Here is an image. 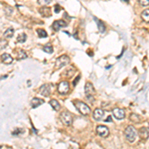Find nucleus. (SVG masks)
Returning a JSON list of instances; mask_svg holds the SVG:
<instances>
[{
	"instance_id": "nucleus-1",
	"label": "nucleus",
	"mask_w": 149,
	"mask_h": 149,
	"mask_svg": "<svg viewBox=\"0 0 149 149\" xmlns=\"http://www.w3.org/2000/svg\"><path fill=\"white\" fill-rule=\"evenodd\" d=\"M74 107H77V109H78L81 114L88 115V114H90V113H91V109H90V107H88V104H86L85 102H80V100H77V102H74Z\"/></svg>"
},
{
	"instance_id": "nucleus-2",
	"label": "nucleus",
	"mask_w": 149,
	"mask_h": 149,
	"mask_svg": "<svg viewBox=\"0 0 149 149\" xmlns=\"http://www.w3.org/2000/svg\"><path fill=\"white\" fill-rule=\"evenodd\" d=\"M124 135H125L126 139L129 141V142H133V141L135 140V138H136L135 128H134L133 126H131V125L127 126L126 129L124 130Z\"/></svg>"
},
{
	"instance_id": "nucleus-3",
	"label": "nucleus",
	"mask_w": 149,
	"mask_h": 149,
	"mask_svg": "<svg viewBox=\"0 0 149 149\" xmlns=\"http://www.w3.org/2000/svg\"><path fill=\"white\" fill-rule=\"evenodd\" d=\"M60 118H61L62 122L67 126H70L72 124V122H73V116H72V114L68 111L62 112L61 115H60Z\"/></svg>"
},
{
	"instance_id": "nucleus-4",
	"label": "nucleus",
	"mask_w": 149,
	"mask_h": 149,
	"mask_svg": "<svg viewBox=\"0 0 149 149\" xmlns=\"http://www.w3.org/2000/svg\"><path fill=\"white\" fill-rule=\"evenodd\" d=\"M69 62H70V58L68 56H66V55H63V56L59 57L56 60V68L57 69L62 68V67L68 65Z\"/></svg>"
},
{
	"instance_id": "nucleus-5",
	"label": "nucleus",
	"mask_w": 149,
	"mask_h": 149,
	"mask_svg": "<svg viewBox=\"0 0 149 149\" xmlns=\"http://www.w3.org/2000/svg\"><path fill=\"white\" fill-rule=\"evenodd\" d=\"M70 90V85L67 81H63L58 85V92H59L61 95H65L69 92Z\"/></svg>"
},
{
	"instance_id": "nucleus-6",
	"label": "nucleus",
	"mask_w": 149,
	"mask_h": 149,
	"mask_svg": "<svg viewBox=\"0 0 149 149\" xmlns=\"http://www.w3.org/2000/svg\"><path fill=\"white\" fill-rule=\"evenodd\" d=\"M52 88H53V85L51 84H46V85L42 86H41V95H45V97H48V95H50V93L52 92Z\"/></svg>"
},
{
	"instance_id": "nucleus-7",
	"label": "nucleus",
	"mask_w": 149,
	"mask_h": 149,
	"mask_svg": "<svg viewBox=\"0 0 149 149\" xmlns=\"http://www.w3.org/2000/svg\"><path fill=\"white\" fill-rule=\"evenodd\" d=\"M97 133L100 136H102V137H107V136L109 135V128H107V126L98 125L97 127Z\"/></svg>"
},
{
	"instance_id": "nucleus-8",
	"label": "nucleus",
	"mask_w": 149,
	"mask_h": 149,
	"mask_svg": "<svg viewBox=\"0 0 149 149\" xmlns=\"http://www.w3.org/2000/svg\"><path fill=\"white\" fill-rule=\"evenodd\" d=\"M66 26H67V23L65 22L64 20H57L53 23L52 28H53V30H55V31H59L61 28L66 27Z\"/></svg>"
},
{
	"instance_id": "nucleus-9",
	"label": "nucleus",
	"mask_w": 149,
	"mask_h": 149,
	"mask_svg": "<svg viewBox=\"0 0 149 149\" xmlns=\"http://www.w3.org/2000/svg\"><path fill=\"white\" fill-rule=\"evenodd\" d=\"M112 112H113L114 117L117 119H122V118H124V116H125L124 110L121 109H118V107H117V109H114L112 110Z\"/></svg>"
},
{
	"instance_id": "nucleus-10",
	"label": "nucleus",
	"mask_w": 149,
	"mask_h": 149,
	"mask_svg": "<svg viewBox=\"0 0 149 149\" xmlns=\"http://www.w3.org/2000/svg\"><path fill=\"white\" fill-rule=\"evenodd\" d=\"M85 93L86 97H90V95H93L95 93V88H93V86L91 83H86V86H85Z\"/></svg>"
},
{
	"instance_id": "nucleus-11",
	"label": "nucleus",
	"mask_w": 149,
	"mask_h": 149,
	"mask_svg": "<svg viewBox=\"0 0 149 149\" xmlns=\"http://www.w3.org/2000/svg\"><path fill=\"white\" fill-rule=\"evenodd\" d=\"M93 115V118H95V120H102L103 118V115H104V111L100 109H95Z\"/></svg>"
},
{
	"instance_id": "nucleus-12",
	"label": "nucleus",
	"mask_w": 149,
	"mask_h": 149,
	"mask_svg": "<svg viewBox=\"0 0 149 149\" xmlns=\"http://www.w3.org/2000/svg\"><path fill=\"white\" fill-rule=\"evenodd\" d=\"M43 103H44V100H42V98H39V97H34L32 100H31V104H32L33 109L40 107V105L43 104Z\"/></svg>"
},
{
	"instance_id": "nucleus-13",
	"label": "nucleus",
	"mask_w": 149,
	"mask_h": 149,
	"mask_svg": "<svg viewBox=\"0 0 149 149\" xmlns=\"http://www.w3.org/2000/svg\"><path fill=\"white\" fill-rule=\"evenodd\" d=\"M1 61L4 64H11L13 62V58H12L9 54H2L1 56Z\"/></svg>"
},
{
	"instance_id": "nucleus-14",
	"label": "nucleus",
	"mask_w": 149,
	"mask_h": 149,
	"mask_svg": "<svg viewBox=\"0 0 149 149\" xmlns=\"http://www.w3.org/2000/svg\"><path fill=\"white\" fill-rule=\"evenodd\" d=\"M139 136L142 139H147L149 136V130L146 127H141L139 130Z\"/></svg>"
},
{
	"instance_id": "nucleus-15",
	"label": "nucleus",
	"mask_w": 149,
	"mask_h": 149,
	"mask_svg": "<svg viewBox=\"0 0 149 149\" xmlns=\"http://www.w3.org/2000/svg\"><path fill=\"white\" fill-rule=\"evenodd\" d=\"M50 104H51V107L54 109L55 110H60V107H61V105H60V103H59V102L58 100H50Z\"/></svg>"
},
{
	"instance_id": "nucleus-16",
	"label": "nucleus",
	"mask_w": 149,
	"mask_h": 149,
	"mask_svg": "<svg viewBox=\"0 0 149 149\" xmlns=\"http://www.w3.org/2000/svg\"><path fill=\"white\" fill-rule=\"evenodd\" d=\"M14 35V29L13 28H8L7 30L4 32V37L7 38V39H10V38L13 37Z\"/></svg>"
},
{
	"instance_id": "nucleus-17",
	"label": "nucleus",
	"mask_w": 149,
	"mask_h": 149,
	"mask_svg": "<svg viewBox=\"0 0 149 149\" xmlns=\"http://www.w3.org/2000/svg\"><path fill=\"white\" fill-rule=\"evenodd\" d=\"M40 13L44 16H50L51 14V8H48V7H42L40 9Z\"/></svg>"
},
{
	"instance_id": "nucleus-18",
	"label": "nucleus",
	"mask_w": 149,
	"mask_h": 149,
	"mask_svg": "<svg viewBox=\"0 0 149 149\" xmlns=\"http://www.w3.org/2000/svg\"><path fill=\"white\" fill-rule=\"evenodd\" d=\"M141 17L145 22H149V9H146L141 13Z\"/></svg>"
},
{
	"instance_id": "nucleus-19",
	"label": "nucleus",
	"mask_w": 149,
	"mask_h": 149,
	"mask_svg": "<svg viewBox=\"0 0 149 149\" xmlns=\"http://www.w3.org/2000/svg\"><path fill=\"white\" fill-rule=\"evenodd\" d=\"M37 33H38V36H39L40 38H46V37H47L46 31L43 30V29H38V30H37Z\"/></svg>"
},
{
	"instance_id": "nucleus-20",
	"label": "nucleus",
	"mask_w": 149,
	"mask_h": 149,
	"mask_svg": "<svg viewBox=\"0 0 149 149\" xmlns=\"http://www.w3.org/2000/svg\"><path fill=\"white\" fill-rule=\"evenodd\" d=\"M26 58H27V54H26L24 51H22V50H20L18 53V59L23 60V59H26Z\"/></svg>"
},
{
	"instance_id": "nucleus-21",
	"label": "nucleus",
	"mask_w": 149,
	"mask_h": 149,
	"mask_svg": "<svg viewBox=\"0 0 149 149\" xmlns=\"http://www.w3.org/2000/svg\"><path fill=\"white\" fill-rule=\"evenodd\" d=\"M26 34L25 33H21L20 35L18 36V39H17V41L18 42H20V43H23V42H25L26 41Z\"/></svg>"
},
{
	"instance_id": "nucleus-22",
	"label": "nucleus",
	"mask_w": 149,
	"mask_h": 149,
	"mask_svg": "<svg viewBox=\"0 0 149 149\" xmlns=\"http://www.w3.org/2000/svg\"><path fill=\"white\" fill-rule=\"evenodd\" d=\"M97 24H98V29H100V32L104 33V31H105V26L103 25V23L102 22V21H97Z\"/></svg>"
},
{
	"instance_id": "nucleus-23",
	"label": "nucleus",
	"mask_w": 149,
	"mask_h": 149,
	"mask_svg": "<svg viewBox=\"0 0 149 149\" xmlns=\"http://www.w3.org/2000/svg\"><path fill=\"white\" fill-rule=\"evenodd\" d=\"M43 50H44V52L49 53V54H51V53H53V47H52V46H49V45H47V46H44V48H43Z\"/></svg>"
},
{
	"instance_id": "nucleus-24",
	"label": "nucleus",
	"mask_w": 149,
	"mask_h": 149,
	"mask_svg": "<svg viewBox=\"0 0 149 149\" xmlns=\"http://www.w3.org/2000/svg\"><path fill=\"white\" fill-rule=\"evenodd\" d=\"M130 119H131L132 121H134V122H137V121H139L140 117H139L137 114L133 113V114H131V115H130Z\"/></svg>"
},
{
	"instance_id": "nucleus-25",
	"label": "nucleus",
	"mask_w": 149,
	"mask_h": 149,
	"mask_svg": "<svg viewBox=\"0 0 149 149\" xmlns=\"http://www.w3.org/2000/svg\"><path fill=\"white\" fill-rule=\"evenodd\" d=\"M38 3L41 5H47V4L51 3V0H38Z\"/></svg>"
},
{
	"instance_id": "nucleus-26",
	"label": "nucleus",
	"mask_w": 149,
	"mask_h": 149,
	"mask_svg": "<svg viewBox=\"0 0 149 149\" xmlns=\"http://www.w3.org/2000/svg\"><path fill=\"white\" fill-rule=\"evenodd\" d=\"M139 3H140L141 5H143V6H148L149 5V0H140V1H139Z\"/></svg>"
},
{
	"instance_id": "nucleus-27",
	"label": "nucleus",
	"mask_w": 149,
	"mask_h": 149,
	"mask_svg": "<svg viewBox=\"0 0 149 149\" xmlns=\"http://www.w3.org/2000/svg\"><path fill=\"white\" fill-rule=\"evenodd\" d=\"M60 10H61V7H60L59 5H57L55 6V12H56V13H58V12H60Z\"/></svg>"
},
{
	"instance_id": "nucleus-28",
	"label": "nucleus",
	"mask_w": 149,
	"mask_h": 149,
	"mask_svg": "<svg viewBox=\"0 0 149 149\" xmlns=\"http://www.w3.org/2000/svg\"><path fill=\"white\" fill-rule=\"evenodd\" d=\"M80 78H81V76L79 74L78 78H77V80H74V86H76L77 84H78V81H79V80H80Z\"/></svg>"
},
{
	"instance_id": "nucleus-29",
	"label": "nucleus",
	"mask_w": 149,
	"mask_h": 149,
	"mask_svg": "<svg viewBox=\"0 0 149 149\" xmlns=\"http://www.w3.org/2000/svg\"><path fill=\"white\" fill-rule=\"evenodd\" d=\"M6 45H7V42H6V41H5V42L3 43V40H2V41H1V49H3V46L5 47Z\"/></svg>"
},
{
	"instance_id": "nucleus-30",
	"label": "nucleus",
	"mask_w": 149,
	"mask_h": 149,
	"mask_svg": "<svg viewBox=\"0 0 149 149\" xmlns=\"http://www.w3.org/2000/svg\"><path fill=\"white\" fill-rule=\"evenodd\" d=\"M104 121H107V122H110V121H111V116H109V117H107V119H105Z\"/></svg>"
},
{
	"instance_id": "nucleus-31",
	"label": "nucleus",
	"mask_w": 149,
	"mask_h": 149,
	"mask_svg": "<svg viewBox=\"0 0 149 149\" xmlns=\"http://www.w3.org/2000/svg\"><path fill=\"white\" fill-rule=\"evenodd\" d=\"M148 129H149V124H148Z\"/></svg>"
}]
</instances>
